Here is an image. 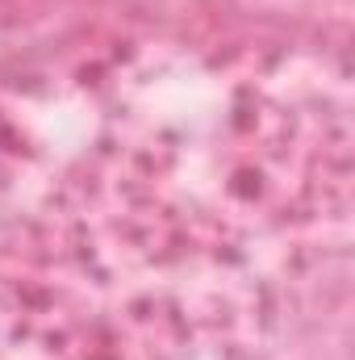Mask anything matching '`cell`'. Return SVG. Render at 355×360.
I'll use <instances>...</instances> for the list:
<instances>
[{
  "label": "cell",
  "instance_id": "1",
  "mask_svg": "<svg viewBox=\"0 0 355 360\" xmlns=\"http://www.w3.org/2000/svg\"><path fill=\"white\" fill-rule=\"evenodd\" d=\"M100 360H109V356H100Z\"/></svg>",
  "mask_w": 355,
  "mask_h": 360
}]
</instances>
